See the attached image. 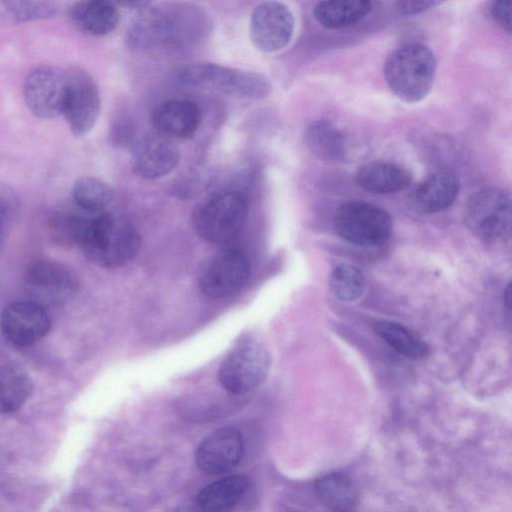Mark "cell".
<instances>
[{"label": "cell", "mask_w": 512, "mask_h": 512, "mask_svg": "<svg viewBox=\"0 0 512 512\" xmlns=\"http://www.w3.org/2000/svg\"><path fill=\"white\" fill-rule=\"evenodd\" d=\"M204 11L190 4H170L145 11L129 32L131 45L183 47L202 39L208 32Z\"/></svg>", "instance_id": "cell-1"}, {"label": "cell", "mask_w": 512, "mask_h": 512, "mask_svg": "<svg viewBox=\"0 0 512 512\" xmlns=\"http://www.w3.org/2000/svg\"><path fill=\"white\" fill-rule=\"evenodd\" d=\"M141 246L136 227L121 215L102 212L90 219L80 244L85 257L103 268H117L131 261Z\"/></svg>", "instance_id": "cell-2"}, {"label": "cell", "mask_w": 512, "mask_h": 512, "mask_svg": "<svg viewBox=\"0 0 512 512\" xmlns=\"http://www.w3.org/2000/svg\"><path fill=\"white\" fill-rule=\"evenodd\" d=\"M436 68V58L428 47L410 43L399 47L387 58L384 76L397 98L416 103L429 94Z\"/></svg>", "instance_id": "cell-3"}, {"label": "cell", "mask_w": 512, "mask_h": 512, "mask_svg": "<svg viewBox=\"0 0 512 512\" xmlns=\"http://www.w3.org/2000/svg\"><path fill=\"white\" fill-rule=\"evenodd\" d=\"M181 82L212 89L240 99H264L272 91L270 80L257 72L215 63H192L178 70Z\"/></svg>", "instance_id": "cell-4"}, {"label": "cell", "mask_w": 512, "mask_h": 512, "mask_svg": "<svg viewBox=\"0 0 512 512\" xmlns=\"http://www.w3.org/2000/svg\"><path fill=\"white\" fill-rule=\"evenodd\" d=\"M248 203L237 192H221L198 204L192 213V226L203 240L225 243L235 238L246 221Z\"/></svg>", "instance_id": "cell-5"}, {"label": "cell", "mask_w": 512, "mask_h": 512, "mask_svg": "<svg viewBox=\"0 0 512 512\" xmlns=\"http://www.w3.org/2000/svg\"><path fill=\"white\" fill-rule=\"evenodd\" d=\"M464 221L479 239L497 243L511 235V199L508 192L499 188H484L469 198Z\"/></svg>", "instance_id": "cell-6"}, {"label": "cell", "mask_w": 512, "mask_h": 512, "mask_svg": "<svg viewBox=\"0 0 512 512\" xmlns=\"http://www.w3.org/2000/svg\"><path fill=\"white\" fill-rule=\"evenodd\" d=\"M335 232L345 241L364 247L385 243L392 233V219L382 208L363 201L341 205L333 219Z\"/></svg>", "instance_id": "cell-7"}, {"label": "cell", "mask_w": 512, "mask_h": 512, "mask_svg": "<svg viewBox=\"0 0 512 512\" xmlns=\"http://www.w3.org/2000/svg\"><path fill=\"white\" fill-rule=\"evenodd\" d=\"M269 367L270 355L265 346L247 339L237 344L222 361L218 380L226 391L246 394L265 380Z\"/></svg>", "instance_id": "cell-8"}, {"label": "cell", "mask_w": 512, "mask_h": 512, "mask_svg": "<svg viewBox=\"0 0 512 512\" xmlns=\"http://www.w3.org/2000/svg\"><path fill=\"white\" fill-rule=\"evenodd\" d=\"M24 288L30 300L46 308L70 301L79 290V280L66 264L38 259L31 262L25 271Z\"/></svg>", "instance_id": "cell-9"}, {"label": "cell", "mask_w": 512, "mask_h": 512, "mask_svg": "<svg viewBox=\"0 0 512 512\" xmlns=\"http://www.w3.org/2000/svg\"><path fill=\"white\" fill-rule=\"evenodd\" d=\"M65 96L62 115L76 137L88 134L100 113L99 89L92 76L74 66L65 73Z\"/></svg>", "instance_id": "cell-10"}, {"label": "cell", "mask_w": 512, "mask_h": 512, "mask_svg": "<svg viewBox=\"0 0 512 512\" xmlns=\"http://www.w3.org/2000/svg\"><path fill=\"white\" fill-rule=\"evenodd\" d=\"M250 264L236 250L222 251L206 260L198 273V287L203 295L221 299L238 292L248 281Z\"/></svg>", "instance_id": "cell-11"}, {"label": "cell", "mask_w": 512, "mask_h": 512, "mask_svg": "<svg viewBox=\"0 0 512 512\" xmlns=\"http://www.w3.org/2000/svg\"><path fill=\"white\" fill-rule=\"evenodd\" d=\"M294 25L293 14L285 4L276 0L265 1L256 6L251 14V42L263 52L281 50L290 42Z\"/></svg>", "instance_id": "cell-12"}, {"label": "cell", "mask_w": 512, "mask_h": 512, "mask_svg": "<svg viewBox=\"0 0 512 512\" xmlns=\"http://www.w3.org/2000/svg\"><path fill=\"white\" fill-rule=\"evenodd\" d=\"M4 337L16 347H28L49 332L51 322L44 306L32 300L8 304L0 316Z\"/></svg>", "instance_id": "cell-13"}, {"label": "cell", "mask_w": 512, "mask_h": 512, "mask_svg": "<svg viewBox=\"0 0 512 512\" xmlns=\"http://www.w3.org/2000/svg\"><path fill=\"white\" fill-rule=\"evenodd\" d=\"M23 95L28 109L43 119L62 115L65 74L49 66L32 70L25 79Z\"/></svg>", "instance_id": "cell-14"}, {"label": "cell", "mask_w": 512, "mask_h": 512, "mask_svg": "<svg viewBox=\"0 0 512 512\" xmlns=\"http://www.w3.org/2000/svg\"><path fill=\"white\" fill-rule=\"evenodd\" d=\"M244 452L243 437L239 430L224 427L209 434L197 447L195 462L210 475L221 474L234 468Z\"/></svg>", "instance_id": "cell-15"}, {"label": "cell", "mask_w": 512, "mask_h": 512, "mask_svg": "<svg viewBox=\"0 0 512 512\" xmlns=\"http://www.w3.org/2000/svg\"><path fill=\"white\" fill-rule=\"evenodd\" d=\"M152 123L159 135L168 139H188L201 123L199 107L186 99H170L157 106Z\"/></svg>", "instance_id": "cell-16"}, {"label": "cell", "mask_w": 512, "mask_h": 512, "mask_svg": "<svg viewBox=\"0 0 512 512\" xmlns=\"http://www.w3.org/2000/svg\"><path fill=\"white\" fill-rule=\"evenodd\" d=\"M179 150L168 138L149 136L134 151L133 170L142 178L157 179L170 173L178 164Z\"/></svg>", "instance_id": "cell-17"}, {"label": "cell", "mask_w": 512, "mask_h": 512, "mask_svg": "<svg viewBox=\"0 0 512 512\" xmlns=\"http://www.w3.org/2000/svg\"><path fill=\"white\" fill-rule=\"evenodd\" d=\"M459 192L457 178L449 172H435L411 193L410 206L419 213L432 214L449 207Z\"/></svg>", "instance_id": "cell-18"}, {"label": "cell", "mask_w": 512, "mask_h": 512, "mask_svg": "<svg viewBox=\"0 0 512 512\" xmlns=\"http://www.w3.org/2000/svg\"><path fill=\"white\" fill-rule=\"evenodd\" d=\"M72 23L94 36L110 34L118 25L119 13L109 0H79L69 9Z\"/></svg>", "instance_id": "cell-19"}, {"label": "cell", "mask_w": 512, "mask_h": 512, "mask_svg": "<svg viewBox=\"0 0 512 512\" xmlns=\"http://www.w3.org/2000/svg\"><path fill=\"white\" fill-rule=\"evenodd\" d=\"M356 182L365 191L389 194L407 188L412 182V175L397 163L374 161L358 170Z\"/></svg>", "instance_id": "cell-20"}, {"label": "cell", "mask_w": 512, "mask_h": 512, "mask_svg": "<svg viewBox=\"0 0 512 512\" xmlns=\"http://www.w3.org/2000/svg\"><path fill=\"white\" fill-rule=\"evenodd\" d=\"M249 479L244 475H232L210 483L196 496V506L204 511H226L234 507L244 496Z\"/></svg>", "instance_id": "cell-21"}, {"label": "cell", "mask_w": 512, "mask_h": 512, "mask_svg": "<svg viewBox=\"0 0 512 512\" xmlns=\"http://www.w3.org/2000/svg\"><path fill=\"white\" fill-rule=\"evenodd\" d=\"M371 7L370 0H324L316 5L313 15L322 27L333 30L359 22Z\"/></svg>", "instance_id": "cell-22"}, {"label": "cell", "mask_w": 512, "mask_h": 512, "mask_svg": "<svg viewBox=\"0 0 512 512\" xmlns=\"http://www.w3.org/2000/svg\"><path fill=\"white\" fill-rule=\"evenodd\" d=\"M315 492L331 510L353 511L358 505V492L352 480L340 472H330L315 481Z\"/></svg>", "instance_id": "cell-23"}, {"label": "cell", "mask_w": 512, "mask_h": 512, "mask_svg": "<svg viewBox=\"0 0 512 512\" xmlns=\"http://www.w3.org/2000/svg\"><path fill=\"white\" fill-rule=\"evenodd\" d=\"M32 391L33 382L23 369L14 365L0 367V413L18 410Z\"/></svg>", "instance_id": "cell-24"}, {"label": "cell", "mask_w": 512, "mask_h": 512, "mask_svg": "<svg viewBox=\"0 0 512 512\" xmlns=\"http://www.w3.org/2000/svg\"><path fill=\"white\" fill-rule=\"evenodd\" d=\"M309 150L323 160H337L343 156L345 139L331 122L318 120L311 123L304 134Z\"/></svg>", "instance_id": "cell-25"}, {"label": "cell", "mask_w": 512, "mask_h": 512, "mask_svg": "<svg viewBox=\"0 0 512 512\" xmlns=\"http://www.w3.org/2000/svg\"><path fill=\"white\" fill-rule=\"evenodd\" d=\"M374 330L389 346L407 358L423 359L429 353L426 343L399 323L381 321L375 324Z\"/></svg>", "instance_id": "cell-26"}, {"label": "cell", "mask_w": 512, "mask_h": 512, "mask_svg": "<svg viewBox=\"0 0 512 512\" xmlns=\"http://www.w3.org/2000/svg\"><path fill=\"white\" fill-rule=\"evenodd\" d=\"M75 203L88 213L104 212L113 200L112 188L103 180L95 177L78 179L73 186Z\"/></svg>", "instance_id": "cell-27"}, {"label": "cell", "mask_w": 512, "mask_h": 512, "mask_svg": "<svg viewBox=\"0 0 512 512\" xmlns=\"http://www.w3.org/2000/svg\"><path fill=\"white\" fill-rule=\"evenodd\" d=\"M329 285L338 299L350 302L362 296L366 281L364 274L358 267L342 263L332 270Z\"/></svg>", "instance_id": "cell-28"}, {"label": "cell", "mask_w": 512, "mask_h": 512, "mask_svg": "<svg viewBox=\"0 0 512 512\" xmlns=\"http://www.w3.org/2000/svg\"><path fill=\"white\" fill-rule=\"evenodd\" d=\"M90 219L75 214L57 213L49 220L51 234L59 244L80 247Z\"/></svg>", "instance_id": "cell-29"}, {"label": "cell", "mask_w": 512, "mask_h": 512, "mask_svg": "<svg viewBox=\"0 0 512 512\" xmlns=\"http://www.w3.org/2000/svg\"><path fill=\"white\" fill-rule=\"evenodd\" d=\"M18 209V199L12 188L0 184V252L15 220Z\"/></svg>", "instance_id": "cell-30"}, {"label": "cell", "mask_w": 512, "mask_h": 512, "mask_svg": "<svg viewBox=\"0 0 512 512\" xmlns=\"http://www.w3.org/2000/svg\"><path fill=\"white\" fill-rule=\"evenodd\" d=\"M512 0H494L491 6V15L495 23L508 33L511 32Z\"/></svg>", "instance_id": "cell-31"}, {"label": "cell", "mask_w": 512, "mask_h": 512, "mask_svg": "<svg viewBox=\"0 0 512 512\" xmlns=\"http://www.w3.org/2000/svg\"><path fill=\"white\" fill-rule=\"evenodd\" d=\"M446 0H398L399 13L406 16L417 15L438 6Z\"/></svg>", "instance_id": "cell-32"}, {"label": "cell", "mask_w": 512, "mask_h": 512, "mask_svg": "<svg viewBox=\"0 0 512 512\" xmlns=\"http://www.w3.org/2000/svg\"><path fill=\"white\" fill-rule=\"evenodd\" d=\"M128 8L144 9L147 8L153 0H109Z\"/></svg>", "instance_id": "cell-33"}, {"label": "cell", "mask_w": 512, "mask_h": 512, "mask_svg": "<svg viewBox=\"0 0 512 512\" xmlns=\"http://www.w3.org/2000/svg\"><path fill=\"white\" fill-rule=\"evenodd\" d=\"M504 303L508 309L511 307V285L508 284L504 291Z\"/></svg>", "instance_id": "cell-34"}]
</instances>
